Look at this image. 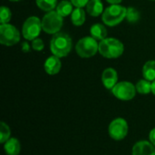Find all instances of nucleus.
Masks as SVG:
<instances>
[{"mask_svg":"<svg viewBox=\"0 0 155 155\" xmlns=\"http://www.w3.org/2000/svg\"><path fill=\"white\" fill-rule=\"evenodd\" d=\"M50 49L54 55L58 57L66 56L72 49V39L64 33H56L50 42Z\"/></svg>","mask_w":155,"mask_h":155,"instance_id":"obj_1","label":"nucleus"},{"mask_svg":"<svg viewBox=\"0 0 155 155\" xmlns=\"http://www.w3.org/2000/svg\"><path fill=\"white\" fill-rule=\"evenodd\" d=\"M124 50L122 42L115 38H105L99 44V53L105 58H117L123 54Z\"/></svg>","mask_w":155,"mask_h":155,"instance_id":"obj_2","label":"nucleus"},{"mask_svg":"<svg viewBox=\"0 0 155 155\" xmlns=\"http://www.w3.org/2000/svg\"><path fill=\"white\" fill-rule=\"evenodd\" d=\"M127 9L119 5H112L103 13V22L109 26H114L120 24L126 17Z\"/></svg>","mask_w":155,"mask_h":155,"instance_id":"obj_3","label":"nucleus"},{"mask_svg":"<svg viewBox=\"0 0 155 155\" xmlns=\"http://www.w3.org/2000/svg\"><path fill=\"white\" fill-rule=\"evenodd\" d=\"M75 50L77 54L81 57L89 58L94 56L97 51H99V44L93 36H85L77 42Z\"/></svg>","mask_w":155,"mask_h":155,"instance_id":"obj_4","label":"nucleus"},{"mask_svg":"<svg viewBox=\"0 0 155 155\" xmlns=\"http://www.w3.org/2000/svg\"><path fill=\"white\" fill-rule=\"evenodd\" d=\"M129 132V125L127 121L123 117L114 119L108 126L109 136L114 141L124 140Z\"/></svg>","mask_w":155,"mask_h":155,"instance_id":"obj_5","label":"nucleus"},{"mask_svg":"<svg viewBox=\"0 0 155 155\" xmlns=\"http://www.w3.org/2000/svg\"><path fill=\"white\" fill-rule=\"evenodd\" d=\"M42 29L47 34H56L63 26V16L56 11H50L44 15Z\"/></svg>","mask_w":155,"mask_h":155,"instance_id":"obj_6","label":"nucleus"},{"mask_svg":"<svg viewBox=\"0 0 155 155\" xmlns=\"http://www.w3.org/2000/svg\"><path fill=\"white\" fill-rule=\"evenodd\" d=\"M20 40V33L17 28L9 24L0 25V43L6 46L17 44Z\"/></svg>","mask_w":155,"mask_h":155,"instance_id":"obj_7","label":"nucleus"},{"mask_svg":"<svg viewBox=\"0 0 155 155\" xmlns=\"http://www.w3.org/2000/svg\"><path fill=\"white\" fill-rule=\"evenodd\" d=\"M136 87L130 82H120L112 89L113 94L119 100L130 101L134 98L136 94Z\"/></svg>","mask_w":155,"mask_h":155,"instance_id":"obj_8","label":"nucleus"},{"mask_svg":"<svg viewBox=\"0 0 155 155\" xmlns=\"http://www.w3.org/2000/svg\"><path fill=\"white\" fill-rule=\"evenodd\" d=\"M42 29V21L36 16L28 17L23 25V36L26 40H35L39 35Z\"/></svg>","mask_w":155,"mask_h":155,"instance_id":"obj_9","label":"nucleus"},{"mask_svg":"<svg viewBox=\"0 0 155 155\" xmlns=\"http://www.w3.org/2000/svg\"><path fill=\"white\" fill-rule=\"evenodd\" d=\"M132 155H155V146L150 141H138L133 146Z\"/></svg>","mask_w":155,"mask_h":155,"instance_id":"obj_10","label":"nucleus"},{"mask_svg":"<svg viewBox=\"0 0 155 155\" xmlns=\"http://www.w3.org/2000/svg\"><path fill=\"white\" fill-rule=\"evenodd\" d=\"M118 81L117 72L114 68H106L102 74V82L104 87L108 90H112Z\"/></svg>","mask_w":155,"mask_h":155,"instance_id":"obj_11","label":"nucleus"},{"mask_svg":"<svg viewBox=\"0 0 155 155\" xmlns=\"http://www.w3.org/2000/svg\"><path fill=\"white\" fill-rule=\"evenodd\" d=\"M61 61L58 56L53 55L47 58V60L45 63V72L50 75H54L60 72L61 69Z\"/></svg>","mask_w":155,"mask_h":155,"instance_id":"obj_12","label":"nucleus"},{"mask_svg":"<svg viewBox=\"0 0 155 155\" xmlns=\"http://www.w3.org/2000/svg\"><path fill=\"white\" fill-rule=\"evenodd\" d=\"M4 151L6 155H19L21 153V143L17 138L11 137L4 143Z\"/></svg>","mask_w":155,"mask_h":155,"instance_id":"obj_13","label":"nucleus"},{"mask_svg":"<svg viewBox=\"0 0 155 155\" xmlns=\"http://www.w3.org/2000/svg\"><path fill=\"white\" fill-rule=\"evenodd\" d=\"M104 5L101 0H90L86 5V11L91 16H98L103 13Z\"/></svg>","mask_w":155,"mask_h":155,"instance_id":"obj_14","label":"nucleus"},{"mask_svg":"<svg viewBox=\"0 0 155 155\" xmlns=\"http://www.w3.org/2000/svg\"><path fill=\"white\" fill-rule=\"evenodd\" d=\"M90 32H91V35L96 39V40H104L106 38L107 36V30H106V27L102 25V24H94L92 25L91 29H90Z\"/></svg>","mask_w":155,"mask_h":155,"instance_id":"obj_15","label":"nucleus"},{"mask_svg":"<svg viewBox=\"0 0 155 155\" xmlns=\"http://www.w3.org/2000/svg\"><path fill=\"white\" fill-rule=\"evenodd\" d=\"M143 78L153 82L155 80V61H148L144 64L143 67Z\"/></svg>","mask_w":155,"mask_h":155,"instance_id":"obj_16","label":"nucleus"},{"mask_svg":"<svg viewBox=\"0 0 155 155\" xmlns=\"http://www.w3.org/2000/svg\"><path fill=\"white\" fill-rule=\"evenodd\" d=\"M71 20L74 25H76V26L82 25L85 21L84 10L81 7H76L71 14Z\"/></svg>","mask_w":155,"mask_h":155,"instance_id":"obj_17","label":"nucleus"},{"mask_svg":"<svg viewBox=\"0 0 155 155\" xmlns=\"http://www.w3.org/2000/svg\"><path fill=\"white\" fill-rule=\"evenodd\" d=\"M73 5H74L72 4V2H69V1H66V0H63L56 6V12L60 15H62L63 17L67 16V15H71L72 12L74 11L73 10Z\"/></svg>","mask_w":155,"mask_h":155,"instance_id":"obj_18","label":"nucleus"},{"mask_svg":"<svg viewBox=\"0 0 155 155\" xmlns=\"http://www.w3.org/2000/svg\"><path fill=\"white\" fill-rule=\"evenodd\" d=\"M135 87L136 91L141 94H148L152 93V83L146 79H142L138 81Z\"/></svg>","mask_w":155,"mask_h":155,"instance_id":"obj_19","label":"nucleus"},{"mask_svg":"<svg viewBox=\"0 0 155 155\" xmlns=\"http://www.w3.org/2000/svg\"><path fill=\"white\" fill-rule=\"evenodd\" d=\"M10 138H11L10 127L6 123L2 121L0 123V143L4 144Z\"/></svg>","mask_w":155,"mask_h":155,"instance_id":"obj_20","label":"nucleus"},{"mask_svg":"<svg viewBox=\"0 0 155 155\" xmlns=\"http://www.w3.org/2000/svg\"><path fill=\"white\" fill-rule=\"evenodd\" d=\"M37 6L46 12L53 11L57 6V0H35Z\"/></svg>","mask_w":155,"mask_h":155,"instance_id":"obj_21","label":"nucleus"},{"mask_svg":"<svg viewBox=\"0 0 155 155\" xmlns=\"http://www.w3.org/2000/svg\"><path fill=\"white\" fill-rule=\"evenodd\" d=\"M140 12L134 7H129L126 13V19L130 23H136L140 19Z\"/></svg>","mask_w":155,"mask_h":155,"instance_id":"obj_22","label":"nucleus"},{"mask_svg":"<svg viewBox=\"0 0 155 155\" xmlns=\"http://www.w3.org/2000/svg\"><path fill=\"white\" fill-rule=\"evenodd\" d=\"M12 16L11 11L8 7L6 6H1L0 10V18H1V25L4 24H8Z\"/></svg>","mask_w":155,"mask_h":155,"instance_id":"obj_23","label":"nucleus"},{"mask_svg":"<svg viewBox=\"0 0 155 155\" xmlns=\"http://www.w3.org/2000/svg\"><path fill=\"white\" fill-rule=\"evenodd\" d=\"M44 42L42 39L40 38H35V40H33V43H32V47L34 50L35 51H42L44 49Z\"/></svg>","mask_w":155,"mask_h":155,"instance_id":"obj_24","label":"nucleus"},{"mask_svg":"<svg viewBox=\"0 0 155 155\" xmlns=\"http://www.w3.org/2000/svg\"><path fill=\"white\" fill-rule=\"evenodd\" d=\"M72 2V4L76 6V7H84V6H86L87 3L90 1V0H70Z\"/></svg>","mask_w":155,"mask_h":155,"instance_id":"obj_25","label":"nucleus"},{"mask_svg":"<svg viewBox=\"0 0 155 155\" xmlns=\"http://www.w3.org/2000/svg\"><path fill=\"white\" fill-rule=\"evenodd\" d=\"M149 141L155 146V128L152 129L149 133Z\"/></svg>","mask_w":155,"mask_h":155,"instance_id":"obj_26","label":"nucleus"},{"mask_svg":"<svg viewBox=\"0 0 155 155\" xmlns=\"http://www.w3.org/2000/svg\"><path fill=\"white\" fill-rule=\"evenodd\" d=\"M22 50L25 52V53H27V52H30V45L28 43L26 42H24L22 44Z\"/></svg>","mask_w":155,"mask_h":155,"instance_id":"obj_27","label":"nucleus"},{"mask_svg":"<svg viewBox=\"0 0 155 155\" xmlns=\"http://www.w3.org/2000/svg\"><path fill=\"white\" fill-rule=\"evenodd\" d=\"M108 3L112 4V5H118L119 3H121L123 0H106Z\"/></svg>","mask_w":155,"mask_h":155,"instance_id":"obj_28","label":"nucleus"},{"mask_svg":"<svg viewBox=\"0 0 155 155\" xmlns=\"http://www.w3.org/2000/svg\"><path fill=\"white\" fill-rule=\"evenodd\" d=\"M152 93L155 95V80L152 83Z\"/></svg>","mask_w":155,"mask_h":155,"instance_id":"obj_29","label":"nucleus"},{"mask_svg":"<svg viewBox=\"0 0 155 155\" xmlns=\"http://www.w3.org/2000/svg\"><path fill=\"white\" fill-rule=\"evenodd\" d=\"M10 1H13V2H16V1H19V0H10Z\"/></svg>","mask_w":155,"mask_h":155,"instance_id":"obj_30","label":"nucleus"},{"mask_svg":"<svg viewBox=\"0 0 155 155\" xmlns=\"http://www.w3.org/2000/svg\"><path fill=\"white\" fill-rule=\"evenodd\" d=\"M153 1H154V0H153Z\"/></svg>","mask_w":155,"mask_h":155,"instance_id":"obj_31","label":"nucleus"}]
</instances>
